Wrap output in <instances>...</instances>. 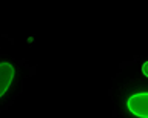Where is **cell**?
Here are the masks:
<instances>
[{
	"mask_svg": "<svg viewBox=\"0 0 148 118\" xmlns=\"http://www.w3.org/2000/svg\"><path fill=\"white\" fill-rule=\"evenodd\" d=\"M122 107L133 118H148V83L128 86L122 94Z\"/></svg>",
	"mask_w": 148,
	"mask_h": 118,
	"instance_id": "obj_1",
	"label": "cell"
},
{
	"mask_svg": "<svg viewBox=\"0 0 148 118\" xmlns=\"http://www.w3.org/2000/svg\"><path fill=\"white\" fill-rule=\"evenodd\" d=\"M18 71L16 63L11 60H0V101L9 94V90L12 89L14 83L17 80Z\"/></svg>",
	"mask_w": 148,
	"mask_h": 118,
	"instance_id": "obj_2",
	"label": "cell"
},
{
	"mask_svg": "<svg viewBox=\"0 0 148 118\" xmlns=\"http://www.w3.org/2000/svg\"><path fill=\"white\" fill-rule=\"evenodd\" d=\"M142 71H143V74H145V77H148V61L143 63V66H142Z\"/></svg>",
	"mask_w": 148,
	"mask_h": 118,
	"instance_id": "obj_3",
	"label": "cell"
}]
</instances>
